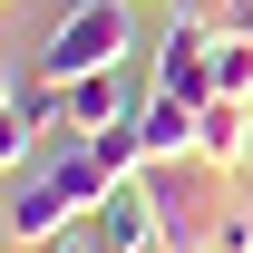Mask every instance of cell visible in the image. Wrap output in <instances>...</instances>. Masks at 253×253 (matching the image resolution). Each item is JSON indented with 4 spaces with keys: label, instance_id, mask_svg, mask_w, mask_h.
Instances as JSON below:
<instances>
[{
    "label": "cell",
    "instance_id": "9c48e42d",
    "mask_svg": "<svg viewBox=\"0 0 253 253\" xmlns=\"http://www.w3.org/2000/svg\"><path fill=\"white\" fill-rule=\"evenodd\" d=\"M224 30H244V39H253V0H224Z\"/></svg>",
    "mask_w": 253,
    "mask_h": 253
},
{
    "label": "cell",
    "instance_id": "3957f363",
    "mask_svg": "<svg viewBox=\"0 0 253 253\" xmlns=\"http://www.w3.org/2000/svg\"><path fill=\"white\" fill-rule=\"evenodd\" d=\"M97 244L107 253H166V214H156V195H146V175H126L97 205Z\"/></svg>",
    "mask_w": 253,
    "mask_h": 253
},
{
    "label": "cell",
    "instance_id": "6da1fadb",
    "mask_svg": "<svg viewBox=\"0 0 253 253\" xmlns=\"http://www.w3.org/2000/svg\"><path fill=\"white\" fill-rule=\"evenodd\" d=\"M126 10L136 0H68V20L49 30V49H39V78H59V88H78V78H107V68H126Z\"/></svg>",
    "mask_w": 253,
    "mask_h": 253
},
{
    "label": "cell",
    "instance_id": "277c9868",
    "mask_svg": "<svg viewBox=\"0 0 253 253\" xmlns=\"http://www.w3.org/2000/svg\"><path fill=\"white\" fill-rule=\"evenodd\" d=\"M195 126H205V107H185V97L146 88V107H136V146H146V166H175V156H195Z\"/></svg>",
    "mask_w": 253,
    "mask_h": 253
},
{
    "label": "cell",
    "instance_id": "8992f818",
    "mask_svg": "<svg viewBox=\"0 0 253 253\" xmlns=\"http://www.w3.org/2000/svg\"><path fill=\"white\" fill-rule=\"evenodd\" d=\"M195 156L214 166V175H234V166L253 156V107H244V97H214V107H205V126H195Z\"/></svg>",
    "mask_w": 253,
    "mask_h": 253
},
{
    "label": "cell",
    "instance_id": "7a4b0ae2",
    "mask_svg": "<svg viewBox=\"0 0 253 253\" xmlns=\"http://www.w3.org/2000/svg\"><path fill=\"white\" fill-rule=\"evenodd\" d=\"M68 214H97L88 195L68 185L59 166H39V175H20V185H10V244H30V253H49L68 234Z\"/></svg>",
    "mask_w": 253,
    "mask_h": 253
},
{
    "label": "cell",
    "instance_id": "30bf717a",
    "mask_svg": "<svg viewBox=\"0 0 253 253\" xmlns=\"http://www.w3.org/2000/svg\"><path fill=\"white\" fill-rule=\"evenodd\" d=\"M49 253H107V244H97V234H59Z\"/></svg>",
    "mask_w": 253,
    "mask_h": 253
},
{
    "label": "cell",
    "instance_id": "52a82bcc",
    "mask_svg": "<svg viewBox=\"0 0 253 253\" xmlns=\"http://www.w3.org/2000/svg\"><path fill=\"white\" fill-rule=\"evenodd\" d=\"M214 97H244L253 107V39L244 30H214ZM214 97H205V107H214Z\"/></svg>",
    "mask_w": 253,
    "mask_h": 253
},
{
    "label": "cell",
    "instance_id": "5b68a950",
    "mask_svg": "<svg viewBox=\"0 0 253 253\" xmlns=\"http://www.w3.org/2000/svg\"><path fill=\"white\" fill-rule=\"evenodd\" d=\"M136 107H146V97L126 88V68H107V78H78V88H68V126H78V136H107V126H136Z\"/></svg>",
    "mask_w": 253,
    "mask_h": 253
},
{
    "label": "cell",
    "instance_id": "ba28073f",
    "mask_svg": "<svg viewBox=\"0 0 253 253\" xmlns=\"http://www.w3.org/2000/svg\"><path fill=\"white\" fill-rule=\"evenodd\" d=\"M205 253H253V214H234V205H224L214 234H205Z\"/></svg>",
    "mask_w": 253,
    "mask_h": 253
}]
</instances>
